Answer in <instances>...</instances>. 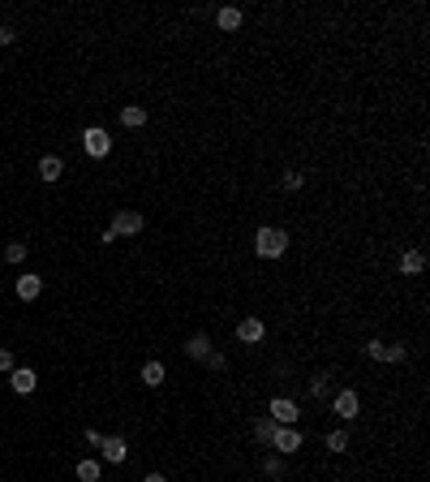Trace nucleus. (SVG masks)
Segmentation results:
<instances>
[{"instance_id":"aec40b11","label":"nucleus","mask_w":430,"mask_h":482,"mask_svg":"<svg viewBox=\"0 0 430 482\" xmlns=\"http://www.w3.org/2000/svg\"><path fill=\"white\" fill-rule=\"evenodd\" d=\"M310 396H314V400H331V375H327V371L310 375Z\"/></svg>"},{"instance_id":"9d476101","label":"nucleus","mask_w":430,"mask_h":482,"mask_svg":"<svg viewBox=\"0 0 430 482\" xmlns=\"http://www.w3.org/2000/svg\"><path fill=\"white\" fill-rule=\"evenodd\" d=\"M9 388L18 392V396H30V392L39 388V375L30 371V366H13V371H9Z\"/></svg>"},{"instance_id":"4be33fe9","label":"nucleus","mask_w":430,"mask_h":482,"mask_svg":"<svg viewBox=\"0 0 430 482\" xmlns=\"http://www.w3.org/2000/svg\"><path fill=\"white\" fill-rule=\"evenodd\" d=\"M263 474H267V478H284V474H289V465H284L280 452H267V457H263Z\"/></svg>"},{"instance_id":"ddd939ff","label":"nucleus","mask_w":430,"mask_h":482,"mask_svg":"<svg viewBox=\"0 0 430 482\" xmlns=\"http://www.w3.org/2000/svg\"><path fill=\"white\" fill-rule=\"evenodd\" d=\"M241 22H246V13L237 9V5L215 9V26H219V30H228V35H232V30H241Z\"/></svg>"},{"instance_id":"a878e982","label":"nucleus","mask_w":430,"mask_h":482,"mask_svg":"<svg viewBox=\"0 0 430 482\" xmlns=\"http://www.w3.org/2000/svg\"><path fill=\"white\" fill-rule=\"evenodd\" d=\"M13 366H18V362H13V349H0V375H9Z\"/></svg>"},{"instance_id":"423d86ee","label":"nucleus","mask_w":430,"mask_h":482,"mask_svg":"<svg viewBox=\"0 0 430 482\" xmlns=\"http://www.w3.org/2000/svg\"><path fill=\"white\" fill-rule=\"evenodd\" d=\"M366 358L374 362H387V366H401L409 358V345H392V341H370L366 345Z\"/></svg>"},{"instance_id":"20e7f679","label":"nucleus","mask_w":430,"mask_h":482,"mask_svg":"<svg viewBox=\"0 0 430 482\" xmlns=\"http://www.w3.org/2000/svg\"><path fill=\"white\" fill-rule=\"evenodd\" d=\"M82 151L91 159H108V151H112V134L99 130V125H86L82 130Z\"/></svg>"},{"instance_id":"6ab92c4d","label":"nucleus","mask_w":430,"mask_h":482,"mask_svg":"<svg viewBox=\"0 0 430 482\" xmlns=\"http://www.w3.org/2000/svg\"><path fill=\"white\" fill-rule=\"evenodd\" d=\"M254 439H259V444H267V448H272V435H276V422H272V417H267V413H259V417H254Z\"/></svg>"},{"instance_id":"f3484780","label":"nucleus","mask_w":430,"mask_h":482,"mask_svg":"<svg viewBox=\"0 0 430 482\" xmlns=\"http://www.w3.org/2000/svg\"><path fill=\"white\" fill-rule=\"evenodd\" d=\"M164 379H168V371H164L159 358H151L147 366H142V383H147V388H164Z\"/></svg>"},{"instance_id":"b1692460","label":"nucleus","mask_w":430,"mask_h":482,"mask_svg":"<svg viewBox=\"0 0 430 482\" xmlns=\"http://www.w3.org/2000/svg\"><path fill=\"white\" fill-rule=\"evenodd\" d=\"M5 263H26V241H9V246H5Z\"/></svg>"},{"instance_id":"dca6fc26","label":"nucleus","mask_w":430,"mask_h":482,"mask_svg":"<svg viewBox=\"0 0 430 482\" xmlns=\"http://www.w3.org/2000/svg\"><path fill=\"white\" fill-rule=\"evenodd\" d=\"M206 353H211V336H206V332H198V336H189V341H185V358L202 362Z\"/></svg>"},{"instance_id":"f03ea898","label":"nucleus","mask_w":430,"mask_h":482,"mask_svg":"<svg viewBox=\"0 0 430 482\" xmlns=\"http://www.w3.org/2000/svg\"><path fill=\"white\" fill-rule=\"evenodd\" d=\"M267 417H272L276 426H297L301 422V405L293 396H272L267 400Z\"/></svg>"},{"instance_id":"2eb2a0df","label":"nucleus","mask_w":430,"mask_h":482,"mask_svg":"<svg viewBox=\"0 0 430 482\" xmlns=\"http://www.w3.org/2000/svg\"><path fill=\"white\" fill-rule=\"evenodd\" d=\"M401 271L405 276H422L426 271V250H405L401 254Z\"/></svg>"},{"instance_id":"5701e85b","label":"nucleus","mask_w":430,"mask_h":482,"mask_svg":"<svg viewBox=\"0 0 430 482\" xmlns=\"http://www.w3.org/2000/svg\"><path fill=\"white\" fill-rule=\"evenodd\" d=\"M301 185H306V172H297V168H289L280 176V190L284 194H301Z\"/></svg>"},{"instance_id":"412c9836","label":"nucleus","mask_w":430,"mask_h":482,"mask_svg":"<svg viewBox=\"0 0 430 482\" xmlns=\"http://www.w3.org/2000/svg\"><path fill=\"white\" fill-rule=\"evenodd\" d=\"M323 448H327V452H348V431H327V435H323Z\"/></svg>"},{"instance_id":"7ed1b4c3","label":"nucleus","mask_w":430,"mask_h":482,"mask_svg":"<svg viewBox=\"0 0 430 482\" xmlns=\"http://www.w3.org/2000/svg\"><path fill=\"white\" fill-rule=\"evenodd\" d=\"M301 444H306V431H301V426H276V435H272V452L293 457V452H301Z\"/></svg>"},{"instance_id":"c85d7f7f","label":"nucleus","mask_w":430,"mask_h":482,"mask_svg":"<svg viewBox=\"0 0 430 482\" xmlns=\"http://www.w3.org/2000/svg\"><path fill=\"white\" fill-rule=\"evenodd\" d=\"M142 482H168L164 474H147V478H142Z\"/></svg>"},{"instance_id":"39448f33","label":"nucleus","mask_w":430,"mask_h":482,"mask_svg":"<svg viewBox=\"0 0 430 482\" xmlns=\"http://www.w3.org/2000/svg\"><path fill=\"white\" fill-rule=\"evenodd\" d=\"M142 229H147V220H142V211H134V207H121V211L112 216V237H138Z\"/></svg>"},{"instance_id":"f257e3e1","label":"nucleus","mask_w":430,"mask_h":482,"mask_svg":"<svg viewBox=\"0 0 430 482\" xmlns=\"http://www.w3.org/2000/svg\"><path fill=\"white\" fill-rule=\"evenodd\" d=\"M284 250H289V233L276 229V224H263V229L254 233V254H259V259H280Z\"/></svg>"},{"instance_id":"a211bd4d","label":"nucleus","mask_w":430,"mask_h":482,"mask_svg":"<svg viewBox=\"0 0 430 482\" xmlns=\"http://www.w3.org/2000/svg\"><path fill=\"white\" fill-rule=\"evenodd\" d=\"M73 474H77V482H99V478H104V465L95 461V457H86V461H77Z\"/></svg>"},{"instance_id":"0eeeda50","label":"nucleus","mask_w":430,"mask_h":482,"mask_svg":"<svg viewBox=\"0 0 430 482\" xmlns=\"http://www.w3.org/2000/svg\"><path fill=\"white\" fill-rule=\"evenodd\" d=\"M331 413L340 417V422H353V417L361 413V396L353 388H340V392H331Z\"/></svg>"},{"instance_id":"1a4fd4ad","label":"nucleus","mask_w":430,"mask_h":482,"mask_svg":"<svg viewBox=\"0 0 430 482\" xmlns=\"http://www.w3.org/2000/svg\"><path fill=\"white\" fill-rule=\"evenodd\" d=\"M237 341H241V345H263L267 341V323L259 314H246L241 323H237Z\"/></svg>"},{"instance_id":"4468645a","label":"nucleus","mask_w":430,"mask_h":482,"mask_svg":"<svg viewBox=\"0 0 430 482\" xmlns=\"http://www.w3.org/2000/svg\"><path fill=\"white\" fill-rule=\"evenodd\" d=\"M147 121L151 117H147V108H142V104H125L121 108V125H125V130H142Z\"/></svg>"},{"instance_id":"9b49d317","label":"nucleus","mask_w":430,"mask_h":482,"mask_svg":"<svg viewBox=\"0 0 430 482\" xmlns=\"http://www.w3.org/2000/svg\"><path fill=\"white\" fill-rule=\"evenodd\" d=\"M13 293H18L22 301H35V297L43 293V276H30V271H26V276L13 280Z\"/></svg>"},{"instance_id":"393cba45","label":"nucleus","mask_w":430,"mask_h":482,"mask_svg":"<svg viewBox=\"0 0 430 482\" xmlns=\"http://www.w3.org/2000/svg\"><path fill=\"white\" fill-rule=\"evenodd\" d=\"M206 371H228V358H224V353H219V349H211V353H206Z\"/></svg>"},{"instance_id":"cd10ccee","label":"nucleus","mask_w":430,"mask_h":482,"mask_svg":"<svg viewBox=\"0 0 430 482\" xmlns=\"http://www.w3.org/2000/svg\"><path fill=\"white\" fill-rule=\"evenodd\" d=\"M86 444H91V448H99V444H104V431H95V426H91V431H86Z\"/></svg>"},{"instance_id":"f8f14e48","label":"nucleus","mask_w":430,"mask_h":482,"mask_svg":"<svg viewBox=\"0 0 430 482\" xmlns=\"http://www.w3.org/2000/svg\"><path fill=\"white\" fill-rule=\"evenodd\" d=\"M60 176H65V159H60V155H43V159H39V181L56 185Z\"/></svg>"},{"instance_id":"6e6552de","label":"nucleus","mask_w":430,"mask_h":482,"mask_svg":"<svg viewBox=\"0 0 430 482\" xmlns=\"http://www.w3.org/2000/svg\"><path fill=\"white\" fill-rule=\"evenodd\" d=\"M99 457H104L108 465H125V461H130V439H125V435H104Z\"/></svg>"},{"instance_id":"bb28decb","label":"nucleus","mask_w":430,"mask_h":482,"mask_svg":"<svg viewBox=\"0 0 430 482\" xmlns=\"http://www.w3.org/2000/svg\"><path fill=\"white\" fill-rule=\"evenodd\" d=\"M13 39H18V30H13V26H0V47H9Z\"/></svg>"}]
</instances>
